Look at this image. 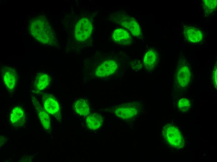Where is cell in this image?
Segmentation results:
<instances>
[{
  "mask_svg": "<svg viewBox=\"0 0 217 162\" xmlns=\"http://www.w3.org/2000/svg\"><path fill=\"white\" fill-rule=\"evenodd\" d=\"M51 79L50 76L47 74L40 73L37 74L33 85L35 91L39 93L44 90L49 85Z\"/></svg>",
  "mask_w": 217,
  "mask_h": 162,
  "instance_id": "obj_13",
  "label": "cell"
},
{
  "mask_svg": "<svg viewBox=\"0 0 217 162\" xmlns=\"http://www.w3.org/2000/svg\"><path fill=\"white\" fill-rule=\"evenodd\" d=\"M85 12L76 16L73 26V36L76 46H84L89 43L94 29L93 14Z\"/></svg>",
  "mask_w": 217,
  "mask_h": 162,
  "instance_id": "obj_2",
  "label": "cell"
},
{
  "mask_svg": "<svg viewBox=\"0 0 217 162\" xmlns=\"http://www.w3.org/2000/svg\"><path fill=\"white\" fill-rule=\"evenodd\" d=\"M103 121V118L100 114L96 113L91 114L86 119L87 126L91 130H96L101 126Z\"/></svg>",
  "mask_w": 217,
  "mask_h": 162,
  "instance_id": "obj_16",
  "label": "cell"
},
{
  "mask_svg": "<svg viewBox=\"0 0 217 162\" xmlns=\"http://www.w3.org/2000/svg\"><path fill=\"white\" fill-rule=\"evenodd\" d=\"M116 54L96 52L86 58L84 64L85 76L88 79H104L117 73L120 62Z\"/></svg>",
  "mask_w": 217,
  "mask_h": 162,
  "instance_id": "obj_1",
  "label": "cell"
},
{
  "mask_svg": "<svg viewBox=\"0 0 217 162\" xmlns=\"http://www.w3.org/2000/svg\"><path fill=\"white\" fill-rule=\"evenodd\" d=\"M73 107L75 112L80 115L86 116L89 114V105L86 100L80 99L77 100L74 103Z\"/></svg>",
  "mask_w": 217,
  "mask_h": 162,
  "instance_id": "obj_17",
  "label": "cell"
},
{
  "mask_svg": "<svg viewBox=\"0 0 217 162\" xmlns=\"http://www.w3.org/2000/svg\"><path fill=\"white\" fill-rule=\"evenodd\" d=\"M1 74L5 85L11 91H13L17 84V73L16 69L7 66L2 67Z\"/></svg>",
  "mask_w": 217,
  "mask_h": 162,
  "instance_id": "obj_8",
  "label": "cell"
},
{
  "mask_svg": "<svg viewBox=\"0 0 217 162\" xmlns=\"http://www.w3.org/2000/svg\"><path fill=\"white\" fill-rule=\"evenodd\" d=\"M31 100L42 126L46 131L50 132L51 129V123L48 113L35 97L32 96Z\"/></svg>",
  "mask_w": 217,
  "mask_h": 162,
  "instance_id": "obj_9",
  "label": "cell"
},
{
  "mask_svg": "<svg viewBox=\"0 0 217 162\" xmlns=\"http://www.w3.org/2000/svg\"><path fill=\"white\" fill-rule=\"evenodd\" d=\"M158 61L157 54L153 49H150L146 53L143 59L144 68L147 70L153 69L155 67Z\"/></svg>",
  "mask_w": 217,
  "mask_h": 162,
  "instance_id": "obj_15",
  "label": "cell"
},
{
  "mask_svg": "<svg viewBox=\"0 0 217 162\" xmlns=\"http://www.w3.org/2000/svg\"><path fill=\"white\" fill-rule=\"evenodd\" d=\"M112 37L116 43L123 45H128L131 44L133 40L130 33L126 29L118 28L113 32Z\"/></svg>",
  "mask_w": 217,
  "mask_h": 162,
  "instance_id": "obj_12",
  "label": "cell"
},
{
  "mask_svg": "<svg viewBox=\"0 0 217 162\" xmlns=\"http://www.w3.org/2000/svg\"><path fill=\"white\" fill-rule=\"evenodd\" d=\"M190 70L188 66L182 64L177 70L176 78L177 84L181 87H185L190 82Z\"/></svg>",
  "mask_w": 217,
  "mask_h": 162,
  "instance_id": "obj_11",
  "label": "cell"
},
{
  "mask_svg": "<svg viewBox=\"0 0 217 162\" xmlns=\"http://www.w3.org/2000/svg\"><path fill=\"white\" fill-rule=\"evenodd\" d=\"M139 107L135 102H128L120 105L116 107L114 114L124 119H129L134 117L138 113Z\"/></svg>",
  "mask_w": 217,
  "mask_h": 162,
  "instance_id": "obj_7",
  "label": "cell"
},
{
  "mask_svg": "<svg viewBox=\"0 0 217 162\" xmlns=\"http://www.w3.org/2000/svg\"><path fill=\"white\" fill-rule=\"evenodd\" d=\"M179 109L182 112H186L190 107V101L187 99L183 98L180 99L178 103Z\"/></svg>",
  "mask_w": 217,
  "mask_h": 162,
  "instance_id": "obj_19",
  "label": "cell"
},
{
  "mask_svg": "<svg viewBox=\"0 0 217 162\" xmlns=\"http://www.w3.org/2000/svg\"><path fill=\"white\" fill-rule=\"evenodd\" d=\"M29 31L35 39L43 44L53 46L57 44L54 31L44 16L34 17L30 22Z\"/></svg>",
  "mask_w": 217,
  "mask_h": 162,
  "instance_id": "obj_3",
  "label": "cell"
},
{
  "mask_svg": "<svg viewBox=\"0 0 217 162\" xmlns=\"http://www.w3.org/2000/svg\"><path fill=\"white\" fill-rule=\"evenodd\" d=\"M26 115L22 107L17 106L12 110L10 116V120L12 124L16 127H21L26 123Z\"/></svg>",
  "mask_w": 217,
  "mask_h": 162,
  "instance_id": "obj_10",
  "label": "cell"
},
{
  "mask_svg": "<svg viewBox=\"0 0 217 162\" xmlns=\"http://www.w3.org/2000/svg\"><path fill=\"white\" fill-rule=\"evenodd\" d=\"M42 101L43 107L49 114L54 116L57 119L60 121L61 113L59 103L52 94L44 93L42 95Z\"/></svg>",
  "mask_w": 217,
  "mask_h": 162,
  "instance_id": "obj_6",
  "label": "cell"
},
{
  "mask_svg": "<svg viewBox=\"0 0 217 162\" xmlns=\"http://www.w3.org/2000/svg\"><path fill=\"white\" fill-rule=\"evenodd\" d=\"M112 21L127 29L134 36L142 39L143 35L140 26L133 17L123 11H118L110 16Z\"/></svg>",
  "mask_w": 217,
  "mask_h": 162,
  "instance_id": "obj_4",
  "label": "cell"
},
{
  "mask_svg": "<svg viewBox=\"0 0 217 162\" xmlns=\"http://www.w3.org/2000/svg\"><path fill=\"white\" fill-rule=\"evenodd\" d=\"M164 138L171 146L177 148L182 147L184 144L183 135L179 129L171 124H167L163 128Z\"/></svg>",
  "mask_w": 217,
  "mask_h": 162,
  "instance_id": "obj_5",
  "label": "cell"
},
{
  "mask_svg": "<svg viewBox=\"0 0 217 162\" xmlns=\"http://www.w3.org/2000/svg\"><path fill=\"white\" fill-rule=\"evenodd\" d=\"M212 80L214 86L217 88V65L215 66L213 72Z\"/></svg>",
  "mask_w": 217,
  "mask_h": 162,
  "instance_id": "obj_20",
  "label": "cell"
},
{
  "mask_svg": "<svg viewBox=\"0 0 217 162\" xmlns=\"http://www.w3.org/2000/svg\"><path fill=\"white\" fill-rule=\"evenodd\" d=\"M202 5L205 13L207 14H210L216 7L217 0H204L202 1Z\"/></svg>",
  "mask_w": 217,
  "mask_h": 162,
  "instance_id": "obj_18",
  "label": "cell"
},
{
  "mask_svg": "<svg viewBox=\"0 0 217 162\" xmlns=\"http://www.w3.org/2000/svg\"><path fill=\"white\" fill-rule=\"evenodd\" d=\"M183 33L186 39L193 43H197L202 40L203 35L198 29L190 26H184Z\"/></svg>",
  "mask_w": 217,
  "mask_h": 162,
  "instance_id": "obj_14",
  "label": "cell"
}]
</instances>
